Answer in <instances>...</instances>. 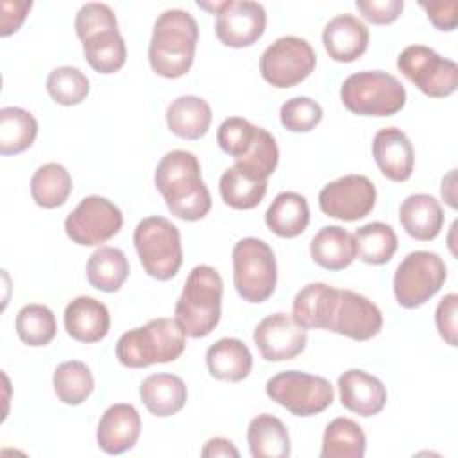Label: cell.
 I'll return each instance as SVG.
<instances>
[{"mask_svg":"<svg viewBox=\"0 0 458 458\" xmlns=\"http://www.w3.org/2000/svg\"><path fill=\"white\" fill-rule=\"evenodd\" d=\"M109 29H118V21L114 11L107 4L89 2L79 9L75 16V32L81 41Z\"/></svg>","mask_w":458,"mask_h":458,"instance_id":"7bdbcfd3","label":"cell"},{"mask_svg":"<svg viewBox=\"0 0 458 458\" xmlns=\"http://www.w3.org/2000/svg\"><path fill=\"white\" fill-rule=\"evenodd\" d=\"M254 344L267 361H286L299 356L308 342V333L288 313L267 315L254 329Z\"/></svg>","mask_w":458,"mask_h":458,"instance_id":"2e32d148","label":"cell"},{"mask_svg":"<svg viewBox=\"0 0 458 458\" xmlns=\"http://www.w3.org/2000/svg\"><path fill=\"white\" fill-rule=\"evenodd\" d=\"M317 64L311 45L297 36L277 38L259 57L261 77L274 88H292L302 82Z\"/></svg>","mask_w":458,"mask_h":458,"instance_id":"8fae6325","label":"cell"},{"mask_svg":"<svg viewBox=\"0 0 458 458\" xmlns=\"http://www.w3.org/2000/svg\"><path fill=\"white\" fill-rule=\"evenodd\" d=\"M140 397L152 415L170 417L184 408L188 388L179 376L159 372L141 381Z\"/></svg>","mask_w":458,"mask_h":458,"instance_id":"cb8c5ba5","label":"cell"},{"mask_svg":"<svg viewBox=\"0 0 458 458\" xmlns=\"http://www.w3.org/2000/svg\"><path fill=\"white\" fill-rule=\"evenodd\" d=\"M72 193V175L59 163L41 165L30 179L32 200L45 208L54 209L63 206Z\"/></svg>","mask_w":458,"mask_h":458,"instance_id":"836d02e7","label":"cell"},{"mask_svg":"<svg viewBox=\"0 0 458 458\" xmlns=\"http://www.w3.org/2000/svg\"><path fill=\"white\" fill-rule=\"evenodd\" d=\"M16 333L30 347L50 344L57 333L52 310L45 304H25L16 315Z\"/></svg>","mask_w":458,"mask_h":458,"instance_id":"f35d334b","label":"cell"},{"mask_svg":"<svg viewBox=\"0 0 458 458\" xmlns=\"http://www.w3.org/2000/svg\"><path fill=\"white\" fill-rule=\"evenodd\" d=\"M32 7L30 0H2L0 2V11H2V18H0V36L7 38L13 32H16L21 23L25 21L29 11Z\"/></svg>","mask_w":458,"mask_h":458,"instance_id":"bcb514c9","label":"cell"},{"mask_svg":"<svg viewBox=\"0 0 458 458\" xmlns=\"http://www.w3.org/2000/svg\"><path fill=\"white\" fill-rule=\"evenodd\" d=\"M356 7L361 16L374 25H388L394 23L403 9V0H356Z\"/></svg>","mask_w":458,"mask_h":458,"instance_id":"ee69618b","label":"cell"},{"mask_svg":"<svg viewBox=\"0 0 458 458\" xmlns=\"http://www.w3.org/2000/svg\"><path fill=\"white\" fill-rule=\"evenodd\" d=\"M367 438L358 422L347 417L333 419L322 437L320 458H361Z\"/></svg>","mask_w":458,"mask_h":458,"instance_id":"4dcf8cb0","label":"cell"},{"mask_svg":"<svg viewBox=\"0 0 458 458\" xmlns=\"http://www.w3.org/2000/svg\"><path fill=\"white\" fill-rule=\"evenodd\" d=\"M456 304H458V297L456 293H449L445 295L435 311V322H437V329L440 333V336L451 345H456Z\"/></svg>","mask_w":458,"mask_h":458,"instance_id":"f6af8a7d","label":"cell"},{"mask_svg":"<svg viewBox=\"0 0 458 458\" xmlns=\"http://www.w3.org/2000/svg\"><path fill=\"white\" fill-rule=\"evenodd\" d=\"M154 182L174 216L195 222L209 213L211 195L195 154L181 148L166 152L156 166Z\"/></svg>","mask_w":458,"mask_h":458,"instance_id":"6da1fadb","label":"cell"},{"mask_svg":"<svg viewBox=\"0 0 458 458\" xmlns=\"http://www.w3.org/2000/svg\"><path fill=\"white\" fill-rule=\"evenodd\" d=\"M186 347V335L175 318H152L125 331L116 342V358L123 367L143 369L177 360Z\"/></svg>","mask_w":458,"mask_h":458,"instance_id":"277c9868","label":"cell"},{"mask_svg":"<svg viewBox=\"0 0 458 458\" xmlns=\"http://www.w3.org/2000/svg\"><path fill=\"white\" fill-rule=\"evenodd\" d=\"M249 451L254 458L290 456V435L286 426L270 413H261L247 428Z\"/></svg>","mask_w":458,"mask_h":458,"instance_id":"f1b7e54d","label":"cell"},{"mask_svg":"<svg viewBox=\"0 0 458 458\" xmlns=\"http://www.w3.org/2000/svg\"><path fill=\"white\" fill-rule=\"evenodd\" d=\"M322 107L310 97H293L279 109V120L290 132H308L322 120Z\"/></svg>","mask_w":458,"mask_h":458,"instance_id":"60d3db41","label":"cell"},{"mask_svg":"<svg viewBox=\"0 0 458 458\" xmlns=\"http://www.w3.org/2000/svg\"><path fill=\"white\" fill-rule=\"evenodd\" d=\"M310 222V208L304 195L295 191H281L274 197L265 213L267 227L281 238L299 236Z\"/></svg>","mask_w":458,"mask_h":458,"instance_id":"83f0119b","label":"cell"},{"mask_svg":"<svg viewBox=\"0 0 458 458\" xmlns=\"http://www.w3.org/2000/svg\"><path fill=\"white\" fill-rule=\"evenodd\" d=\"M340 403L345 410L361 417L377 415L386 404V388L376 376L349 369L338 377Z\"/></svg>","mask_w":458,"mask_h":458,"instance_id":"d6986e66","label":"cell"},{"mask_svg":"<svg viewBox=\"0 0 458 458\" xmlns=\"http://www.w3.org/2000/svg\"><path fill=\"white\" fill-rule=\"evenodd\" d=\"M202 456H233V458H238L240 453L238 449L234 447V444L224 437H215V438H209L202 451H200Z\"/></svg>","mask_w":458,"mask_h":458,"instance_id":"c3c4849f","label":"cell"},{"mask_svg":"<svg viewBox=\"0 0 458 458\" xmlns=\"http://www.w3.org/2000/svg\"><path fill=\"white\" fill-rule=\"evenodd\" d=\"M399 72L424 95L444 98L458 88V66L424 45H410L397 57Z\"/></svg>","mask_w":458,"mask_h":458,"instance_id":"30bf717a","label":"cell"},{"mask_svg":"<svg viewBox=\"0 0 458 458\" xmlns=\"http://www.w3.org/2000/svg\"><path fill=\"white\" fill-rule=\"evenodd\" d=\"M52 383L57 399L72 406L84 403L95 388V379L89 367L79 360H68L59 363L54 372Z\"/></svg>","mask_w":458,"mask_h":458,"instance_id":"d590c367","label":"cell"},{"mask_svg":"<svg viewBox=\"0 0 458 458\" xmlns=\"http://www.w3.org/2000/svg\"><path fill=\"white\" fill-rule=\"evenodd\" d=\"M376 204V186L367 175L349 174L327 182L318 193L324 215L344 222L365 218Z\"/></svg>","mask_w":458,"mask_h":458,"instance_id":"5bb4252c","label":"cell"},{"mask_svg":"<svg viewBox=\"0 0 458 458\" xmlns=\"http://www.w3.org/2000/svg\"><path fill=\"white\" fill-rule=\"evenodd\" d=\"M123 215L116 204L100 195L84 197L66 216L64 231L72 242L84 247L100 245L120 233Z\"/></svg>","mask_w":458,"mask_h":458,"instance_id":"4fadbf2b","label":"cell"},{"mask_svg":"<svg viewBox=\"0 0 458 458\" xmlns=\"http://www.w3.org/2000/svg\"><path fill=\"white\" fill-rule=\"evenodd\" d=\"M64 327L73 340L93 344L109 333L111 317L104 302L81 295L64 308Z\"/></svg>","mask_w":458,"mask_h":458,"instance_id":"44dd1931","label":"cell"},{"mask_svg":"<svg viewBox=\"0 0 458 458\" xmlns=\"http://www.w3.org/2000/svg\"><path fill=\"white\" fill-rule=\"evenodd\" d=\"M218 186L222 200L233 209H252L267 193V181L250 179L236 166H229L222 174Z\"/></svg>","mask_w":458,"mask_h":458,"instance_id":"74e56055","label":"cell"},{"mask_svg":"<svg viewBox=\"0 0 458 458\" xmlns=\"http://www.w3.org/2000/svg\"><path fill=\"white\" fill-rule=\"evenodd\" d=\"M206 365L213 377L238 383L252 370V354L238 338H220L206 351Z\"/></svg>","mask_w":458,"mask_h":458,"instance_id":"d4e9b609","label":"cell"},{"mask_svg":"<svg viewBox=\"0 0 458 458\" xmlns=\"http://www.w3.org/2000/svg\"><path fill=\"white\" fill-rule=\"evenodd\" d=\"M267 395L297 417H311L331 406L335 392L322 376L301 370H284L272 376L265 385Z\"/></svg>","mask_w":458,"mask_h":458,"instance_id":"ba28073f","label":"cell"},{"mask_svg":"<svg viewBox=\"0 0 458 458\" xmlns=\"http://www.w3.org/2000/svg\"><path fill=\"white\" fill-rule=\"evenodd\" d=\"M211 107L197 95H182L166 107L168 129L182 140H199L211 125Z\"/></svg>","mask_w":458,"mask_h":458,"instance_id":"4316f807","label":"cell"},{"mask_svg":"<svg viewBox=\"0 0 458 458\" xmlns=\"http://www.w3.org/2000/svg\"><path fill=\"white\" fill-rule=\"evenodd\" d=\"M310 254L326 270H344L356 259L354 236L340 225H326L313 236Z\"/></svg>","mask_w":458,"mask_h":458,"instance_id":"484cf974","label":"cell"},{"mask_svg":"<svg viewBox=\"0 0 458 458\" xmlns=\"http://www.w3.org/2000/svg\"><path fill=\"white\" fill-rule=\"evenodd\" d=\"M399 222L411 238L429 242L438 236L444 225V209L433 195L413 193L401 202Z\"/></svg>","mask_w":458,"mask_h":458,"instance_id":"603a6c76","label":"cell"},{"mask_svg":"<svg viewBox=\"0 0 458 458\" xmlns=\"http://www.w3.org/2000/svg\"><path fill=\"white\" fill-rule=\"evenodd\" d=\"M233 281L247 302L267 301L277 284V263L272 247L254 236L242 238L233 247Z\"/></svg>","mask_w":458,"mask_h":458,"instance_id":"52a82bcc","label":"cell"},{"mask_svg":"<svg viewBox=\"0 0 458 458\" xmlns=\"http://www.w3.org/2000/svg\"><path fill=\"white\" fill-rule=\"evenodd\" d=\"M322 43L333 61L352 63L369 47V29L354 14L344 13L327 21L322 30Z\"/></svg>","mask_w":458,"mask_h":458,"instance_id":"ffe728a7","label":"cell"},{"mask_svg":"<svg viewBox=\"0 0 458 458\" xmlns=\"http://www.w3.org/2000/svg\"><path fill=\"white\" fill-rule=\"evenodd\" d=\"M38 136V120L23 107L0 109V154L13 156L27 150Z\"/></svg>","mask_w":458,"mask_h":458,"instance_id":"1f68e13d","label":"cell"},{"mask_svg":"<svg viewBox=\"0 0 458 458\" xmlns=\"http://www.w3.org/2000/svg\"><path fill=\"white\" fill-rule=\"evenodd\" d=\"M82 52L88 64L98 73L118 72L127 59L125 41L118 29L97 32L82 41Z\"/></svg>","mask_w":458,"mask_h":458,"instance_id":"d6a6232c","label":"cell"},{"mask_svg":"<svg viewBox=\"0 0 458 458\" xmlns=\"http://www.w3.org/2000/svg\"><path fill=\"white\" fill-rule=\"evenodd\" d=\"M336 299L338 288L326 283H310L297 292L292 304V317L304 329L329 331Z\"/></svg>","mask_w":458,"mask_h":458,"instance_id":"7402d4cb","label":"cell"},{"mask_svg":"<svg viewBox=\"0 0 458 458\" xmlns=\"http://www.w3.org/2000/svg\"><path fill=\"white\" fill-rule=\"evenodd\" d=\"M356 258L369 265L388 263L397 250V234L385 222H370L356 229Z\"/></svg>","mask_w":458,"mask_h":458,"instance_id":"e575fe53","label":"cell"},{"mask_svg":"<svg viewBox=\"0 0 458 458\" xmlns=\"http://www.w3.org/2000/svg\"><path fill=\"white\" fill-rule=\"evenodd\" d=\"M129 276L127 256L116 247L97 249L86 263L88 283L100 292H116Z\"/></svg>","mask_w":458,"mask_h":458,"instance_id":"f546056e","label":"cell"},{"mask_svg":"<svg viewBox=\"0 0 458 458\" xmlns=\"http://www.w3.org/2000/svg\"><path fill=\"white\" fill-rule=\"evenodd\" d=\"M216 14L215 32L222 45L243 48L254 45L265 32L267 11L261 4L250 0H225L215 4H197Z\"/></svg>","mask_w":458,"mask_h":458,"instance_id":"7c38bea8","label":"cell"},{"mask_svg":"<svg viewBox=\"0 0 458 458\" xmlns=\"http://www.w3.org/2000/svg\"><path fill=\"white\" fill-rule=\"evenodd\" d=\"M256 131L258 127L252 125L249 120L240 116H229L220 123L216 131V141L225 154L238 159L249 150Z\"/></svg>","mask_w":458,"mask_h":458,"instance_id":"b9f144b4","label":"cell"},{"mask_svg":"<svg viewBox=\"0 0 458 458\" xmlns=\"http://www.w3.org/2000/svg\"><path fill=\"white\" fill-rule=\"evenodd\" d=\"M224 283L216 268L197 265L175 302V320L190 338L208 336L220 320Z\"/></svg>","mask_w":458,"mask_h":458,"instance_id":"3957f363","label":"cell"},{"mask_svg":"<svg viewBox=\"0 0 458 458\" xmlns=\"http://www.w3.org/2000/svg\"><path fill=\"white\" fill-rule=\"evenodd\" d=\"M141 433V417L132 404H111L100 417L97 444L107 454H122L134 447Z\"/></svg>","mask_w":458,"mask_h":458,"instance_id":"e0dca14e","label":"cell"},{"mask_svg":"<svg viewBox=\"0 0 458 458\" xmlns=\"http://www.w3.org/2000/svg\"><path fill=\"white\" fill-rule=\"evenodd\" d=\"M420 7L428 13V20L438 29V30H453L458 23V2H420Z\"/></svg>","mask_w":458,"mask_h":458,"instance_id":"7dc6e473","label":"cell"},{"mask_svg":"<svg viewBox=\"0 0 458 458\" xmlns=\"http://www.w3.org/2000/svg\"><path fill=\"white\" fill-rule=\"evenodd\" d=\"M134 247L143 270L157 279H172L182 265L179 229L165 216H147L134 229Z\"/></svg>","mask_w":458,"mask_h":458,"instance_id":"8992f818","label":"cell"},{"mask_svg":"<svg viewBox=\"0 0 458 458\" xmlns=\"http://www.w3.org/2000/svg\"><path fill=\"white\" fill-rule=\"evenodd\" d=\"M372 156L381 174L394 182H404L413 174V145L397 127H385L376 132L372 140Z\"/></svg>","mask_w":458,"mask_h":458,"instance_id":"ac0fdd59","label":"cell"},{"mask_svg":"<svg viewBox=\"0 0 458 458\" xmlns=\"http://www.w3.org/2000/svg\"><path fill=\"white\" fill-rule=\"evenodd\" d=\"M381 327L383 315L370 299L352 290H338L329 331L356 342H365L376 336Z\"/></svg>","mask_w":458,"mask_h":458,"instance_id":"9a60e30c","label":"cell"},{"mask_svg":"<svg viewBox=\"0 0 458 458\" xmlns=\"http://www.w3.org/2000/svg\"><path fill=\"white\" fill-rule=\"evenodd\" d=\"M342 104L360 116H392L406 104L401 81L383 70H365L349 75L340 86Z\"/></svg>","mask_w":458,"mask_h":458,"instance_id":"5b68a950","label":"cell"},{"mask_svg":"<svg viewBox=\"0 0 458 458\" xmlns=\"http://www.w3.org/2000/svg\"><path fill=\"white\" fill-rule=\"evenodd\" d=\"M47 91L55 104L77 106L88 97L89 81L75 66H57L47 77Z\"/></svg>","mask_w":458,"mask_h":458,"instance_id":"ab89813d","label":"cell"},{"mask_svg":"<svg viewBox=\"0 0 458 458\" xmlns=\"http://www.w3.org/2000/svg\"><path fill=\"white\" fill-rule=\"evenodd\" d=\"M199 41L195 18L182 9L163 11L152 30L148 63L152 70L166 79H177L190 72Z\"/></svg>","mask_w":458,"mask_h":458,"instance_id":"7a4b0ae2","label":"cell"},{"mask_svg":"<svg viewBox=\"0 0 458 458\" xmlns=\"http://www.w3.org/2000/svg\"><path fill=\"white\" fill-rule=\"evenodd\" d=\"M234 161L236 163L233 166H236L242 174L256 181H267L274 174L279 161L276 138L267 129L258 127L249 150Z\"/></svg>","mask_w":458,"mask_h":458,"instance_id":"8d00e7d4","label":"cell"},{"mask_svg":"<svg viewBox=\"0 0 458 458\" xmlns=\"http://www.w3.org/2000/svg\"><path fill=\"white\" fill-rule=\"evenodd\" d=\"M447 267L437 252L413 250L394 274V295L403 308H419L445 283Z\"/></svg>","mask_w":458,"mask_h":458,"instance_id":"9c48e42d","label":"cell"}]
</instances>
